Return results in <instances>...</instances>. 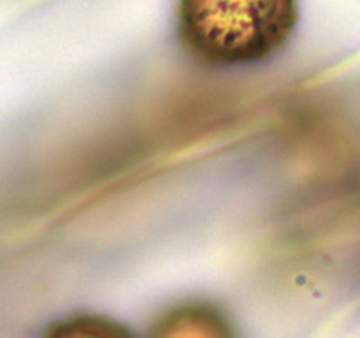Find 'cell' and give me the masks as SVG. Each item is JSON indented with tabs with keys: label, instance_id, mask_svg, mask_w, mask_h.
<instances>
[{
	"label": "cell",
	"instance_id": "obj_1",
	"mask_svg": "<svg viewBox=\"0 0 360 338\" xmlns=\"http://www.w3.org/2000/svg\"><path fill=\"white\" fill-rule=\"evenodd\" d=\"M176 34L205 65L256 63L281 51L299 22V0H179Z\"/></svg>",
	"mask_w": 360,
	"mask_h": 338
}]
</instances>
